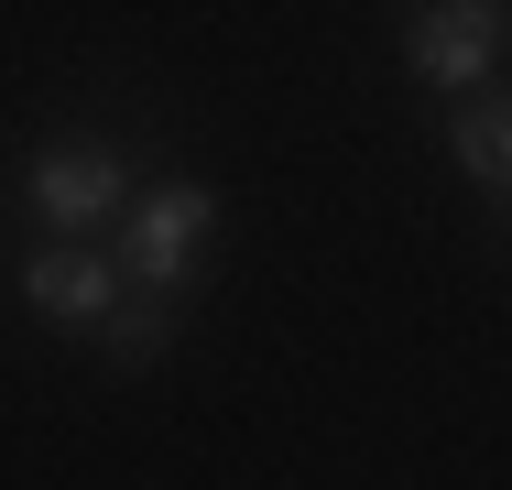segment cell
<instances>
[{
  "instance_id": "3957f363",
  "label": "cell",
  "mask_w": 512,
  "mask_h": 490,
  "mask_svg": "<svg viewBox=\"0 0 512 490\" xmlns=\"http://www.w3.org/2000/svg\"><path fill=\"white\" fill-rule=\"evenodd\" d=\"M404 66L425 88H480L502 66V0H425L404 33Z\"/></svg>"
},
{
  "instance_id": "5b68a950",
  "label": "cell",
  "mask_w": 512,
  "mask_h": 490,
  "mask_svg": "<svg viewBox=\"0 0 512 490\" xmlns=\"http://www.w3.org/2000/svg\"><path fill=\"white\" fill-rule=\"evenodd\" d=\"M99 338H109V360H131V371H142V360L175 338V294H109Z\"/></svg>"
},
{
  "instance_id": "277c9868",
  "label": "cell",
  "mask_w": 512,
  "mask_h": 490,
  "mask_svg": "<svg viewBox=\"0 0 512 490\" xmlns=\"http://www.w3.org/2000/svg\"><path fill=\"white\" fill-rule=\"evenodd\" d=\"M22 294H33L44 327H99L109 294H120V262H109L99 240H44V251L22 262Z\"/></svg>"
},
{
  "instance_id": "8992f818",
  "label": "cell",
  "mask_w": 512,
  "mask_h": 490,
  "mask_svg": "<svg viewBox=\"0 0 512 490\" xmlns=\"http://www.w3.org/2000/svg\"><path fill=\"white\" fill-rule=\"evenodd\" d=\"M458 164H469L480 186H502V175H512V109H502V98H480V109L458 120Z\"/></svg>"
},
{
  "instance_id": "7a4b0ae2",
  "label": "cell",
  "mask_w": 512,
  "mask_h": 490,
  "mask_svg": "<svg viewBox=\"0 0 512 490\" xmlns=\"http://www.w3.org/2000/svg\"><path fill=\"white\" fill-rule=\"evenodd\" d=\"M33 218L55 229V240H88V229H109L120 218V196H131V164L109 153V142H55L44 164H33Z\"/></svg>"
},
{
  "instance_id": "6da1fadb",
  "label": "cell",
  "mask_w": 512,
  "mask_h": 490,
  "mask_svg": "<svg viewBox=\"0 0 512 490\" xmlns=\"http://www.w3.org/2000/svg\"><path fill=\"white\" fill-rule=\"evenodd\" d=\"M120 284H142V294H175L186 305V284H197V262H207V229H218V196L207 186H153V196H120Z\"/></svg>"
}]
</instances>
